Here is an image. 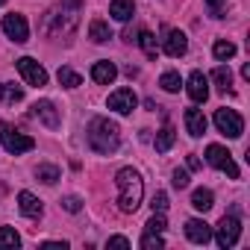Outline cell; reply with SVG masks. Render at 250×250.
Listing matches in <instances>:
<instances>
[{"label":"cell","mask_w":250,"mask_h":250,"mask_svg":"<svg viewBox=\"0 0 250 250\" xmlns=\"http://www.w3.org/2000/svg\"><path fill=\"white\" fill-rule=\"evenodd\" d=\"M80 12H83V0H59L53 9L44 12L42 33L50 39H68L80 27Z\"/></svg>","instance_id":"6da1fadb"},{"label":"cell","mask_w":250,"mask_h":250,"mask_svg":"<svg viewBox=\"0 0 250 250\" xmlns=\"http://www.w3.org/2000/svg\"><path fill=\"white\" fill-rule=\"evenodd\" d=\"M115 186H118V206H121V212H136V209L142 206L145 180L139 177V171L121 168V171L115 174Z\"/></svg>","instance_id":"7a4b0ae2"},{"label":"cell","mask_w":250,"mask_h":250,"mask_svg":"<svg viewBox=\"0 0 250 250\" xmlns=\"http://www.w3.org/2000/svg\"><path fill=\"white\" fill-rule=\"evenodd\" d=\"M88 145H91L94 153H103V156L115 153L118 145H121V130H118V124L109 121V118H94V121L88 124Z\"/></svg>","instance_id":"3957f363"},{"label":"cell","mask_w":250,"mask_h":250,"mask_svg":"<svg viewBox=\"0 0 250 250\" xmlns=\"http://www.w3.org/2000/svg\"><path fill=\"white\" fill-rule=\"evenodd\" d=\"M0 142H3V147H6L12 156H18V153H27V150H33V147H36V142H33L30 136H24V133L12 130L6 121L0 124Z\"/></svg>","instance_id":"277c9868"},{"label":"cell","mask_w":250,"mask_h":250,"mask_svg":"<svg viewBox=\"0 0 250 250\" xmlns=\"http://www.w3.org/2000/svg\"><path fill=\"white\" fill-rule=\"evenodd\" d=\"M206 162H209L212 168L224 171L229 180H238V165L232 162V156H229L227 147H221V145H209V147H206Z\"/></svg>","instance_id":"5b68a950"},{"label":"cell","mask_w":250,"mask_h":250,"mask_svg":"<svg viewBox=\"0 0 250 250\" xmlns=\"http://www.w3.org/2000/svg\"><path fill=\"white\" fill-rule=\"evenodd\" d=\"M215 127L227 136V139H238L244 133V121L235 109H218L215 112Z\"/></svg>","instance_id":"8992f818"},{"label":"cell","mask_w":250,"mask_h":250,"mask_svg":"<svg viewBox=\"0 0 250 250\" xmlns=\"http://www.w3.org/2000/svg\"><path fill=\"white\" fill-rule=\"evenodd\" d=\"M238 235H241V221L235 218V215H224L221 218V224H218V229H215V238H218V247H232L235 241H238Z\"/></svg>","instance_id":"52a82bcc"},{"label":"cell","mask_w":250,"mask_h":250,"mask_svg":"<svg viewBox=\"0 0 250 250\" xmlns=\"http://www.w3.org/2000/svg\"><path fill=\"white\" fill-rule=\"evenodd\" d=\"M18 71H21V77H24L27 85H36V88L47 85V71H44L33 56H21V59H18Z\"/></svg>","instance_id":"ba28073f"},{"label":"cell","mask_w":250,"mask_h":250,"mask_svg":"<svg viewBox=\"0 0 250 250\" xmlns=\"http://www.w3.org/2000/svg\"><path fill=\"white\" fill-rule=\"evenodd\" d=\"M3 33L15 42V44H24L27 39H30V27H27V18L24 15H6L3 18Z\"/></svg>","instance_id":"9c48e42d"},{"label":"cell","mask_w":250,"mask_h":250,"mask_svg":"<svg viewBox=\"0 0 250 250\" xmlns=\"http://www.w3.org/2000/svg\"><path fill=\"white\" fill-rule=\"evenodd\" d=\"M136 103H139V97H136L133 88H118V91L109 94V109H115L121 115H130L136 109Z\"/></svg>","instance_id":"30bf717a"},{"label":"cell","mask_w":250,"mask_h":250,"mask_svg":"<svg viewBox=\"0 0 250 250\" xmlns=\"http://www.w3.org/2000/svg\"><path fill=\"white\" fill-rule=\"evenodd\" d=\"M162 50H165L171 59H180V56H186V50H188V39H186V33H180V30H168Z\"/></svg>","instance_id":"8fae6325"},{"label":"cell","mask_w":250,"mask_h":250,"mask_svg":"<svg viewBox=\"0 0 250 250\" xmlns=\"http://www.w3.org/2000/svg\"><path fill=\"white\" fill-rule=\"evenodd\" d=\"M33 115L44 124V127H50V130H56L59 124H62V118H59V109L50 103V100H39L36 106H33Z\"/></svg>","instance_id":"7c38bea8"},{"label":"cell","mask_w":250,"mask_h":250,"mask_svg":"<svg viewBox=\"0 0 250 250\" xmlns=\"http://www.w3.org/2000/svg\"><path fill=\"white\" fill-rule=\"evenodd\" d=\"M186 88H188V97L194 103H206V97H209V80L203 77V71H191Z\"/></svg>","instance_id":"4fadbf2b"},{"label":"cell","mask_w":250,"mask_h":250,"mask_svg":"<svg viewBox=\"0 0 250 250\" xmlns=\"http://www.w3.org/2000/svg\"><path fill=\"white\" fill-rule=\"evenodd\" d=\"M186 235L194 244H206L212 238V227L206 221H200V218H191V221H186Z\"/></svg>","instance_id":"5bb4252c"},{"label":"cell","mask_w":250,"mask_h":250,"mask_svg":"<svg viewBox=\"0 0 250 250\" xmlns=\"http://www.w3.org/2000/svg\"><path fill=\"white\" fill-rule=\"evenodd\" d=\"M115 77H118V68L109 59H100V62L91 65V80L97 85H109V83H115Z\"/></svg>","instance_id":"9a60e30c"},{"label":"cell","mask_w":250,"mask_h":250,"mask_svg":"<svg viewBox=\"0 0 250 250\" xmlns=\"http://www.w3.org/2000/svg\"><path fill=\"white\" fill-rule=\"evenodd\" d=\"M186 130H188V136H194V139L206 133V118H203L200 109H186Z\"/></svg>","instance_id":"2e32d148"},{"label":"cell","mask_w":250,"mask_h":250,"mask_svg":"<svg viewBox=\"0 0 250 250\" xmlns=\"http://www.w3.org/2000/svg\"><path fill=\"white\" fill-rule=\"evenodd\" d=\"M18 209L27 215V218H42V200L30 191H21L18 194Z\"/></svg>","instance_id":"e0dca14e"},{"label":"cell","mask_w":250,"mask_h":250,"mask_svg":"<svg viewBox=\"0 0 250 250\" xmlns=\"http://www.w3.org/2000/svg\"><path fill=\"white\" fill-rule=\"evenodd\" d=\"M133 12H136V3H133V0H112V3H109V15L115 18V21H130L133 18Z\"/></svg>","instance_id":"ac0fdd59"},{"label":"cell","mask_w":250,"mask_h":250,"mask_svg":"<svg viewBox=\"0 0 250 250\" xmlns=\"http://www.w3.org/2000/svg\"><path fill=\"white\" fill-rule=\"evenodd\" d=\"M174 142H177V133H174V127H171V124H165V127L156 133V142H153V147H156L159 153H168V150L174 147Z\"/></svg>","instance_id":"d6986e66"},{"label":"cell","mask_w":250,"mask_h":250,"mask_svg":"<svg viewBox=\"0 0 250 250\" xmlns=\"http://www.w3.org/2000/svg\"><path fill=\"white\" fill-rule=\"evenodd\" d=\"M88 39H91L94 44H103V42H109V39H112V30H109V24H106V21H100V18H94V21L88 24Z\"/></svg>","instance_id":"ffe728a7"},{"label":"cell","mask_w":250,"mask_h":250,"mask_svg":"<svg viewBox=\"0 0 250 250\" xmlns=\"http://www.w3.org/2000/svg\"><path fill=\"white\" fill-rule=\"evenodd\" d=\"M212 203H215V194H212L209 188H197V191L191 194V206H194L197 212H209Z\"/></svg>","instance_id":"44dd1931"},{"label":"cell","mask_w":250,"mask_h":250,"mask_svg":"<svg viewBox=\"0 0 250 250\" xmlns=\"http://www.w3.org/2000/svg\"><path fill=\"white\" fill-rule=\"evenodd\" d=\"M212 80H215V85H218L221 91H232V74H229L227 65H218V68L212 71Z\"/></svg>","instance_id":"7402d4cb"},{"label":"cell","mask_w":250,"mask_h":250,"mask_svg":"<svg viewBox=\"0 0 250 250\" xmlns=\"http://www.w3.org/2000/svg\"><path fill=\"white\" fill-rule=\"evenodd\" d=\"M56 80H59V85H65V88H77V85H83L80 74H77V71H71V68H59Z\"/></svg>","instance_id":"603a6c76"},{"label":"cell","mask_w":250,"mask_h":250,"mask_svg":"<svg viewBox=\"0 0 250 250\" xmlns=\"http://www.w3.org/2000/svg\"><path fill=\"white\" fill-rule=\"evenodd\" d=\"M0 100H3V103H21L24 91L15 88V85H9V83H0Z\"/></svg>","instance_id":"cb8c5ba5"},{"label":"cell","mask_w":250,"mask_h":250,"mask_svg":"<svg viewBox=\"0 0 250 250\" xmlns=\"http://www.w3.org/2000/svg\"><path fill=\"white\" fill-rule=\"evenodd\" d=\"M139 44H142V50H145L150 59L159 53V47H156V36H153V33H147V30H142V33H139Z\"/></svg>","instance_id":"d4e9b609"},{"label":"cell","mask_w":250,"mask_h":250,"mask_svg":"<svg viewBox=\"0 0 250 250\" xmlns=\"http://www.w3.org/2000/svg\"><path fill=\"white\" fill-rule=\"evenodd\" d=\"M212 53H215V59H218V62H227V59H232V56H235V44H232V42H215Z\"/></svg>","instance_id":"484cf974"},{"label":"cell","mask_w":250,"mask_h":250,"mask_svg":"<svg viewBox=\"0 0 250 250\" xmlns=\"http://www.w3.org/2000/svg\"><path fill=\"white\" fill-rule=\"evenodd\" d=\"M159 85H162L165 91H171V94H174V91H180L183 80H180V74H177V71H165V74H162V80H159Z\"/></svg>","instance_id":"4316f807"},{"label":"cell","mask_w":250,"mask_h":250,"mask_svg":"<svg viewBox=\"0 0 250 250\" xmlns=\"http://www.w3.org/2000/svg\"><path fill=\"white\" fill-rule=\"evenodd\" d=\"M36 177H39L42 183L53 186V183L59 180V168H56V165H39V168H36Z\"/></svg>","instance_id":"83f0119b"},{"label":"cell","mask_w":250,"mask_h":250,"mask_svg":"<svg viewBox=\"0 0 250 250\" xmlns=\"http://www.w3.org/2000/svg\"><path fill=\"white\" fill-rule=\"evenodd\" d=\"M18 244H21V235L12 227H0V247H18Z\"/></svg>","instance_id":"f1b7e54d"},{"label":"cell","mask_w":250,"mask_h":250,"mask_svg":"<svg viewBox=\"0 0 250 250\" xmlns=\"http://www.w3.org/2000/svg\"><path fill=\"white\" fill-rule=\"evenodd\" d=\"M162 244H165V241H162L159 232H147V235L142 238V247H145V250H159Z\"/></svg>","instance_id":"f546056e"},{"label":"cell","mask_w":250,"mask_h":250,"mask_svg":"<svg viewBox=\"0 0 250 250\" xmlns=\"http://www.w3.org/2000/svg\"><path fill=\"white\" fill-rule=\"evenodd\" d=\"M165 227H168V224H165V218H162V212H159V215L153 212V218L147 221V232H165Z\"/></svg>","instance_id":"4dcf8cb0"},{"label":"cell","mask_w":250,"mask_h":250,"mask_svg":"<svg viewBox=\"0 0 250 250\" xmlns=\"http://www.w3.org/2000/svg\"><path fill=\"white\" fill-rule=\"evenodd\" d=\"M150 206H153V212H165V209H168V194H165V191H156Z\"/></svg>","instance_id":"1f68e13d"},{"label":"cell","mask_w":250,"mask_h":250,"mask_svg":"<svg viewBox=\"0 0 250 250\" xmlns=\"http://www.w3.org/2000/svg\"><path fill=\"white\" fill-rule=\"evenodd\" d=\"M174 186H177V188H188V174L177 168V171H174Z\"/></svg>","instance_id":"d6a6232c"},{"label":"cell","mask_w":250,"mask_h":250,"mask_svg":"<svg viewBox=\"0 0 250 250\" xmlns=\"http://www.w3.org/2000/svg\"><path fill=\"white\" fill-rule=\"evenodd\" d=\"M62 206H65L68 212H80V209H83V203H80V197H74V194H71V197H65V200H62Z\"/></svg>","instance_id":"836d02e7"},{"label":"cell","mask_w":250,"mask_h":250,"mask_svg":"<svg viewBox=\"0 0 250 250\" xmlns=\"http://www.w3.org/2000/svg\"><path fill=\"white\" fill-rule=\"evenodd\" d=\"M106 244H109V247H130V238H124V235H112Z\"/></svg>","instance_id":"e575fe53"},{"label":"cell","mask_w":250,"mask_h":250,"mask_svg":"<svg viewBox=\"0 0 250 250\" xmlns=\"http://www.w3.org/2000/svg\"><path fill=\"white\" fill-rule=\"evenodd\" d=\"M206 3H209L212 15H215V18H221V6H224V0H206Z\"/></svg>","instance_id":"d590c367"},{"label":"cell","mask_w":250,"mask_h":250,"mask_svg":"<svg viewBox=\"0 0 250 250\" xmlns=\"http://www.w3.org/2000/svg\"><path fill=\"white\" fill-rule=\"evenodd\" d=\"M188 168L197 171V168H200V159H197V156H188Z\"/></svg>","instance_id":"8d00e7d4"},{"label":"cell","mask_w":250,"mask_h":250,"mask_svg":"<svg viewBox=\"0 0 250 250\" xmlns=\"http://www.w3.org/2000/svg\"><path fill=\"white\" fill-rule=\"evenodd\" d=\"M3 3H6V0H0V6H3Z\"/></svg>","instance_id":"74e56055"}]
</instances>
